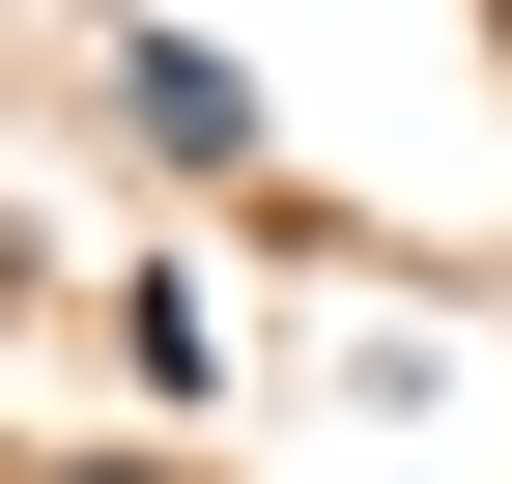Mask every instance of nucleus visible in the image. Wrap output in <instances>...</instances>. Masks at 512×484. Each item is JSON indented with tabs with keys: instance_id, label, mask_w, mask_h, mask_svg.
<instances>
[{
	"instance_id": "1",
	"label": "nucleus",
	"mask_w": 512,
	"mask_h": 484,
	"mask_svg": "<svg viewBox=\"0 0 512 484\" xmlns=\"http://www.w3.org/2000/svg\"><path fill=\"white\" fill-rule=\"evenodd\" d=\"M114 143H143V171H256V86L200 29H114Z\"/></svg>"
},
{
	"instance_id": "2",
	"label": "nucleus",
	"mask_w": 512,
	"mask_h": 484,
	"mask_svg": "<svg viewBox=\"0 0 512 484\" xmlns=\"http://www.w3.org/2000/svg\"><path fill=\"white\" fill-rule=\"evenodd\" d=\"M57 484H86V456H57ZM114 484H171V456H114Z\"/></svg>"
}]
</instances>
